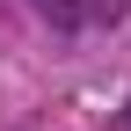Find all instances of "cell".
Masks as SVG:
<instances>
[]
</instances>
